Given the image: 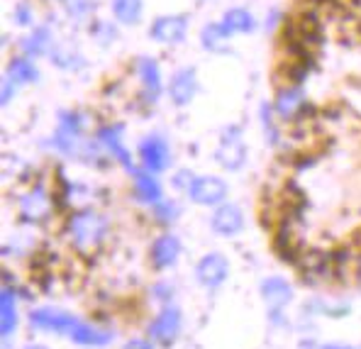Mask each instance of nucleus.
I'll list each match as a JSON object with an SVG mask.
<instances>
[{"label": "nucleus", "instance_id": "f257e3e1", "mask_svg": "<svg viewBox=\"0 0 361 349\" xmlns=\"http://www.w3.org/2000/svg\"><path fill=\"white\" fill-rule=\"evenodd\" d=\"M105 235H108V225L93 210H78L76 215H71L68 220V237L71 245L76 247L81 254H93L103 245Z\"/></svg>", "mask_w": 361, "mask_h": 349}, {"label": "nucleus", "instance_id": "f03ea898", "mask_svg": "<svg viewBox=\"0 0 361 349\" xmlns=\"http://www.w3.org/2000/svg\"><path fill=\"white\" fill-rule=\"evenodd\" d=\"M215 157H217V161H220L225 169H230V171H237V169L244 164V159H247V147H244L242 135L237 127L225 130L220 145H217Z\"/></svg>", "mask_w": 361, "mask_h": 349}, {"label": "nucleus", "instance_id": "7ed1b4c3", "mask_svg": "<svg viewBox=\"0 0 361 349\" xmlns=\"http://www.w3.org/2000/svg\"><path fill=\"white\" fill-rule=\"evenodd\" d=\"M30 322L39 330H51V332H66L71 335V330L78 325V320L71 313H63L59 308H39L30 315Z\"/></svg>", "mask_w": 361, "mask_h": 349}, {"label": "nucleus", "instance_id": "20e7f679", "mask_svg": "<svg viewBox=\"0 0 361 349\" xmlns=\"http://www.w3.org/2000/svg\"><path fill=\"white\" fill-rule=\"evenodd\" d=\"M188 193L198 205H217V203H222V200H225L227 186L215 176H203V178H195V181H190Z\"/></svg>", "mask_w": 361, "mask_h": 349}, {"label": "nucleus", "instance_id": "39448f33", "mask_svg": "<svg viewBox=\"0 0 361 349\" xmlns=\"http://www.w3.org/2000/svg\"><path fill=\"white\" fill-rule=\"evenodd\" d=\"M227 271H230V264L222 254H208L198 262L195 267V276H198V283L208 286V288H215L227 278Z\"/></svg>", "mask_w": 361, "mask_h": 349}, {"label": "nucleus", "instance_id": "423d86ee", "mask_svg": "<svg viewBox=\"0 0 361 349\" xmlns=\"http://www.w3.org/2000/svg\"><path fill=\"white\" fill-rule=\"evenodd\" d=\"M185 27H188V20L183 15H164L152 25V37L159 44H176L183 39Z\"/></svg>", "mask_w": 361, "mask_h": 349}, {"label": "nucleus", "instance_id": "0eeeda50", "mask_svg": "<svg viewBox=\"0 0 361 349\" xmlns=\"http://www.w3.org/2000/svg\"><path fill=\"white\" fill-rule=\"evenodd\" d=\"M140 157L149 171H164L171 161V152L161 137H147L140 145Z\"/></svg>", "mask_w": 361, "mask_h": 349}, {"label": "nucleus", "instance_id": "6e6552de", "mask_svg": "<svg viewBox=\"0 0 361 349\" xmlns=\"http://www.w3.org/2000/svg\"><path fill=\"white\" fill-rule=\"evenodd\" d=\"M178 330H180V313L176 308H166V310H161V313L157 315V320L152 322L149 335L157 342H161V345H171V342L176 340Z\"/></svg>", "mask_w": 361, "mask_h": 349}, {"label": "nucleus", "instance_id": "1a4fd4ad", "mask_svg": "<svg viewBox=\"0 0 361 349\" xmlns=\"http://www.w3.org/2000/svg\"><path fill=\"white\" fill-rule=\"evenodd\" d=\"M78 130H81V120L76 113H63L59 132L54 135V147L61 149L63 154H73L78 147Z\"/></svg>", "mask_w": 361, "mask_h": 349}, {"label": "nucleus", "instance_id": "9d476101", "mask_svg": "<svg viewBox=\"0 0 361 349\" xmlns=\"http://www.w3.org/2000/svg\"><path fill=\"white\" fill-rule=\"evenodd\" d=\"M195 88H198V83H195L193 68H178V71L173 73L171 83H169V95H171V100L176 105H185L193 100Z\"/></svg>", "mask_w": 361, "mask_h": 349}, {"label": "nucleus", "instance_id": "9b49d317", "mask_svg": "<svg viewBox=\"0 0 361 349\" xmlns=\"http://www.w3.org/2000/svg\"><path fill=\"white\" fill-rule=\"evenodd\" d=\"M242 210L237 208V205H230V203H225V205H220V208L212 213V218H210V225H212V230L215 232H220V235H225V237H230V235H237V232L242 230Z\"/></svg>", "mask_w": 361, "mask_h": 349}, {"label": "nucleus", "instance_id": "f8f14e48", "mask_svg": "<svg viewBox=\"0 0 361 349\" xmlns=\"http://www.w3.org/2000/svg\"><path fill=\"white\" fill-rule=\"evenodd\" d=\"M178 254H180V242L173 235H164V237H159L152 247V264L157 269L173 267Z\"/></svg>", "mask_w": 361, "mask_h": 349}, {"label": "nucleus", "instance_id": "ddd939ff", "mask_svg": "<svg viewBox=\"0 0 361 349\" xmlns=\"http://www.w3.org/2000/svg\"><path fill=\"white\" fill-rule=\"evenodd\" d=\"M262 295L269 303L271 310H279V308H283V305L290 303L293 290H290V286L286 283L283 278L274 276V278H267V281L262 283Z\"/></svg>", "mask_w": 361, "mask_h": 349}, {"label": "nucleus", "instance_id": "4468645a", "mask_svg": "<svg viewBox=\"0 0 361 349\" xmlns=\"http://www.w3.org/2000/svg\"><path fill=\"white\" fill-rule=\"evenodd\" d=\"M20 208H23V215L27 220H44L51 210V200H49V195L44 193V188H35L25 195Z\"/></svg>", "mask_w": 361, "mask_h": 349}, {"label": "nucleus", "instance_id": "2eb2a0df", "mask_svg": "<svg viewBox=\"0 0 361 349\" xmlns=\"http://www.w3.org/2000/svg\"><path fill=\"white\" fill-rule=\"evenodd\" d=\"M98 140L103 142V147H108V152L113 154L118 161L122 164L125 169H130L135 173V166H132V159H130V152L122 147V140H120V127H103L98 132Z\"/></svg>", "mask_w": 361, "mask_h": 349}, {"label": "nucleus", "instance_id": "dca6fc26", "mask_svg": "<svg viewBox=\"0 0 361 349\" xmlns=\"http://www.w3.org/2000/svg\"><path fill=\"white\" fill-rule=\"evenodd\" d=\"M71 340L78 342V345H95V347H100V345H108V342H110V332L78 320V325L71 330Z\"/></svg>", "mask_w": 361, "mask_h": 349}, {"label": "nucleus", "instance_id": "f3484780", "mask_svg": "<svg viewBox=\"0 0 361 349\" xmlns=\"http://www.w3.org/2000/svg\"><path fill=\"white\" fill-rule=\"evenodd\" d=\"M302 103H305V98H302L300 88H286V91L279 93V100H276V113L286 120L295 118V115L300 113Z\"/></svg>", "mask_w": 361, "mask_h": 349}, {"label": "nucleus", "instance_id": "a211bd4d", "mask_svg": "<svg viewBox=\"0 0 361 349\" xmlns=\"http://www.w3.org/2000/svg\"><path fill=\"white\" fill-rule=\"evenodd\" d=\"M0 332L3 337H10L18 325V310H15V295L13 290L3 288V295H0Z\"/></svg>", "mask_w": 361, "mask_h": 349}, {"label": "nucleus", "instance_id": "6ab92c4d", "mask_svg": "<svg viewBox=\"0 0 361 349\" xmlns=\"http://www.w3.org/2000/svg\"><path fill=\"white\" fill-rule=\"evenodd\" d=\"M140 76L142 83H145V93L147 98L154 100L161 91V73H159V66L154 59H140Z\"/></svg>", "mask_w": 361, "mask_h": 349}, {"label": "nucleus", "instance_id": "aec40b11", "mask_svg": "<svg viewBox=\"0 0 361 349\" xmlns=\"http://www.w3.org/2000/svg\"><path fill=\"white\" fill-rule=\"evenodd\" d=\"M135 190L140 195V200H147V203H157L161 198V186L147 171H135Z\"/></svg>", "mask_w": 361, "mask_h": 349}, {"label": "nucleus", "instance_id": "412c9836", "mask_svg": "<svg viewBox=\"0 0 361 349\" xmlns=\"http://www.w3.org/2000/svg\"><path fill=\"white\" fill-rule=\"evenodd\" d=\"M222 25H225L227 32H252L254 27H257L252 13L244 10V8H235V10H230V13H225Z\"/></svg>", "mask_w": 361, "mask_h": 349}, {"label": "nucleus", "instance_id": "4be33fe9", "mask_svg": "<svg viewBox=\"0 0 361 349\" xmlns=\"http://www.w3.org/2000/svg\"><path fill=\"white\" fill-rule=\"evenodd\" d=\"M227 35H230V32L225 30V25L212 23V25H208V27H203V32H200V39H203L205 49L225 51L227 49Z\"/></svg>", "mask_w": 361, "mask_h": 349}, {"label": "nucleus", "instance_id": "5701e85b", "mask_svg": "<svg viewBox=\"0 0 361 349\" xmlns=\"http://www.w3.org/2000/svg\"><path fill=\"white\" fill-rule=\"evenodd\" d=\"M113 13L120 23L135 25L142 15V0H113Z\"/></svg>", "mask_w": 361, "mask_h": 349}, {"label": "nucleus", "instance_id": "b1692460", "mask_svg": "<svg viewBox=\"0 0 361 349\" xmlns=\"http://www.w3.org/2000/svg\"><path fill=\"white\" fill-rule=\"evenodd\" d=\"M37 76H39V73H37L35 63L27 59H15L10 63V78H13V81L32 83V81H37Z\"/></svg>", "mask_w": 361, "mask_h": 349}, {"label": "nucleus", "instance_id": "393cba45", "mask_svg": "<svg viewBox=\"0 0 361 349\" xmlns=\"http://www.w3.org/2000/svg\"><path fill=\"white\" fill-rule=\"evenodd\" d=\"M23 49L27 51L30 56H37V54H44L49 49V32L47 30H37L30 39H25Z\"/></svg>", "mask_w": 361, "mask_h": 349}, {"label": "nucleus", "instance_id": "a878e982", "mask_svg": "<svg viewBox=\"0 0 361 349\" xmlns=\"http://www.w3.org/2000/svg\"><path fill=\"white\" fill-rule=\"evenodd\" d=\"M66 8L71 10V13H76V15H86L93 10V5L88 3V0H66Z\"/></svg>", "mask_w": 361, "mask_h": 349}, {"label": "nucleus", "instance_id": "bb28decb", "mask_svg": "<svg viewBox=\"0 0 361 349\" xmlns=\"http://www.w3.org/2000/svg\"><path fill=\"white\" fill-rule=\"evenodd\" d=\"M157 215H159V220L171 222V220H173V215H176V205H173V203H161V205L157 208Z\"/></svg>", "mask_w": 361, "mask_h": 349}, {"label": "nucleus", "instance_id": "cd10ccee", "mask_svg": "<svg viewBox=\"0 0 361 349\" xmlns=\"http://www.w3.org/2000/svg\"><path fill=\"white\" fill-rule=\"evenodd\" d=\"M15 18H18L20 25H30L32 23V10L27 8V5H20V8L15 10Z\"/></svg>", "mask_w": 361, "mask_h": 349}, {"label": "nucleus", "instance_id": "c85d7f7f", "mask_svg": "<svg viewBox=\"0 0 361 349\" xmlns=\"http://www.w3.org/2000/svg\"><path fill=\"white\" fill-rule=\"evenodd\" d=\"M125 349H152V345L147 340H132V342H127Z\"/></svg>", "mask_w": 361, "mask_h": 349}, {"label": "nucleus", "instance_id": "c756f323", "mask_svg": "<svg viewBox=\"0 0 361 349\" xmlns=\"http://www.w3.org/2000/svg\"><path fill=\"white\" fill-rule=\"evenodd\" d=\"M10 98H13V88H10V78L3 83V105L10 103Z\"/></svg>", "mask_w": 361, "mask_h": 349}, {"label": "nucleus", "instance_id": "7c9ffc66", "mask_svg": "<svg viewBox=\"0 0 361 349\" xmlns=\"http://www.w3.org/2000/svg\"><path fill=\"white\" fill-rule=\"evenodd\" d=\"M27 349H47V347H42V345H32V347H27Z\"/></svg>", "mask_w": 361, "mask_h": 349}]
</instances>
